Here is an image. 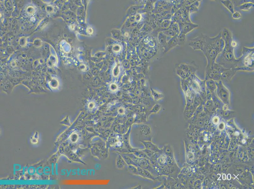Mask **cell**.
<instances>
[{
    "label": "cell",
    "instance_id": "obj_12",
    "mask_svg": "<svg viewBox=\"0 0 254 189\" xmlns=\"http://www.w3.org/2000/svg\"><path fill=\"white\" fill-rule=\"evenodd\" d=\"M163 33L165 35H167L170 36L171 37L172 36V37L175 36L177 35L175 34L174 32L173 31V30H171V29H170V30H166V31H165L164 32H163Z\"/></svg>",
    "mask_w": 254,
    "mask_h": 189
},
{
    "label": "cell",
    "instance_id": "obj_3",
    "mask_svg": "<svg viewBox=\"0 0 254 189\" xmlns=\"http://www.w3.org/2000/svg\"><path fill=\"white\" fill-rule=\"evenodd\" d=\"M234 48L231 46V44H225L224 49L221 53V56L226 61L231 62L237 61L234 56Z\"/></svg>",
    "mask_w": 254,
    "mask_h": 189
},
{
    "label": "cell",
    "instance_id": "obj_13",
    "mask_svg": "<svg viewBox=\"0 0 254 189\" xmlns=\"http://www.w3.org/2000/svg\"><path fill=\"white\" fill-rule=\"evenodd\" d=\"M110 88L112 91H115L117 89V86L115 84H112L111 85Z\"/></svg>",
    "mask_w": 254,
    "mask_h": 189
},
{
    "label": "cell",
    "instance_id": "obj_9",
    "mask_svg": "<svg viewBox=\"0 0 254 189\" xmlns=\"http://www.w3.org/2000/svg\"><path fill=\"white\" fill-rule=\"evenodd\" d=\"M158 38L159 42L160 44L164 45L165 46L167 43V41H166L167 36L162 32H160L159 34Z\"/></svg>",
    "mask_w": 254,
    "mask_h": 189
},
{
    "label": "cell",
    "instance_id": "obj_5",
    "mask_svg": "<svg viewBox=\"0 0 254 189\" xmlns=\"http://www.w3.org/2000/svg\"><path fill=\"white\" fill-rule=\"evenodd\" d=\"M177 36L172 37L169 41L167 42L164 47V52L166 53L178 45L177 39Z\"/></svg>",
    "mask_w": 254,
    "mask_h": 189
},
{
    "label": "cell",
    "instance_id": "obj_11",
    "mask_svg": "<svg viewBox=\"0 0 254 189\" xmlns=\"http://www.w3.org/2000/svg\"><path fill=\"white\" fill-rule=\"evenodd\" d=\"M232 17L234 19H239L242 18V15L239 12L235 11L234 13L232 14Z\"/></svg>",
    "mask_w": 254,
    "mask_h": 189
},
{
    "label": "cell",
    "instance_id": "obj_1",
    "mask_svg": "<svg viewBox=\"0 0 254 189\" xmlns=\"http://www.w3.org/2000/svg\"><path fill=\"white\" fill-rule=\"evenodd\" d=\"M225 43L220 32L216 36H207L204 46L202 52L208 60V66L212 65L217 56L223 51Z\"/></svg>",
    "mask_w": 254,
    "mask_h": 189
},
{
    "label": "cell",
    "instance_id": "obj_7",
    "mask_svg": "<svg viewBox=\"0 0 254 189\" xmlns=\"http://www.w3.org/2000/svg\"><path fill=\"white\" fill-rule=\"evenodd\" d=\"M220 1L222 4L232 14L234 13V4L232 2L229 0H221Z\"/></svg>",
    "mask_w": 254,
    "mask_h": 189
},
{
    "label": "cell",
    "instance_id": "obj_4",
    "mask_svg": "<svg viewBox=\"0 0 254 189\" xmlns=\"http://www.w3.org/2000/svg\"><path fill=\"white\" fill-rule=\"evenodd\" d=\"M179 27L180 33L186 35L193 30L198 28L199 25L191 22H185L181 24Z\"/></svg>",
    "mask_w": 254,
    "mask_h": 189
},
{
    "label": "cell",
    "instance_id": "obj_10",
    "mask_svg": "<svg viewBox=\"0 0 254 189\" xmlns=\"http://www.w3.org/2000/svg\"><path fill=\"white\" fill-rule=\"evenodd\" d=\"M171 30L177 35L180 33L179 28L177 23H174L172 25Z\"/></svg>",
    "mask_w": 254,
    "mask_h": 189
},
{
    "label": "cell",
    "instance_id": "obj_15",
    "mask_svg": "<svg viewBox=\"0 0 254 189\" xmlns=\"http://www.w3.org/2000/svg\"><path fill=\"white\" fill-rule=\"evenodd\" d=\"M136 20L137 21H140L141 18V15L140 14H138L136 16Z\"/></svg>",
    "mask_w": 254,
    "mask_h": 189
},
{
    "label": "cell",
    "instance_id": "obj_18",
    "mask_svg": "<svg viewBox=\"0 0 254 189\" xmlns=\"http://www.w3.org/2000/svg\"><path fill=\"white\" fill-rule=\"evenodd\" d=\"M53 164H52V175H54V173H53L54 172V171H53L54 169H53Z\"/></svg>",
    "mask_w": 254,
    "mask_h": 189
},
{
    "label": "cell",
    "instance_id": "obj_17",
    "mask_svg": "<svg viewBox=\"0 0 254 189\" xmlns=\"http://www.w3.org/2000/svg\"><path fill=\"white\" fill-rule=\"evenodd\" d=\"M226 178V175L225 174H224L223 175V176H222V179H223V180H225Z\"/></svg>",
    "mask_w": 254,
    "mask_h": 189
},
{
    "label": "cell",
    "instance_id": "obj_6",
    "mask_svg": "<svg viewBox=\"0 0 254 189\" xmlns=\"http://www.w3.org/2000/svg\"><path fill=\"white\" fill-rule=\"evenodd\" d=\"M250 0L249 2H246L239 6L240 10L243 11H248L251 8L254 7V4L253 2Z\"/></svg>",
    "mask_w": 254,
    "mask_h": 189
},
{
    "label": "cell",
    "instance_id": "obj_8",
    "mask_svg": "<svg viewBox=\"0 0 254 189\" xmlns=\"http://www.w3.org/2000/svg\"><path fill=\"white\" fill-rule=\"evenodd\" d=\"M178 45H184L186 40V35L180 33L177 36Z\"/></svg>",
    "mask_w": 254,
    "mask_h": 189
},
{
    "label": "cell",
    "instance_id": "obj_2",
    "mask_svg": "<svg viewBox=\"0 0 254 189\" xmlns=\"http://www.w3.org/2000/svg\"><path fill=\"white\" fill-rule=\"evenodd\" d=\"M206 37L207 36L201 33L198 36L191 39L189 45L194 51L200 50L202 51L205 44Z\"/></svg>",
    "mask_w": 254,
    "mask_h": 189
},
{
    "label": "cell",
    "instance_id": "obj_14",
    "mask_svg": "<svg viewBox=\"0 0 254 189\" xmlns=\"http://www.w3.org/2000/svg\"><path fill=\"white\" fill-rule=\"evenodd\" d=\"M231 45L232 47L233 48H235L237 46V42L233 40L231 41Z\"/></svg>",
    "mask_w": 254,
    "mask_h": 189
},
{
    "label": "cell",
    "instance_id": "obj_16",
    "mask_svg": "<svg viewBox=\"0 0 254 189\" xmlns=\"http://www.w3.org/2000/svg\"><path fill=\"white\" fill-rule=\"evenodd\" d=\"M231 176L230 174H229L227 175L228 179L229 180H230L231 179Z\"/></svg>",
    "mask_w": 254,
    "mask_h": 189
}]
</instances>
